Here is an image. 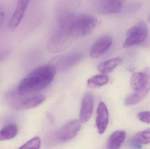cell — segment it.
I'll list each match as a JSON object with an SVG mask.
<instances>
[{"label": "cell", "mask_w": 150, "mask_h": 149, "mask_svg": "<svg viewBox=\"0 0 150 149\" xmlns=\"http://www.w3.org/2000/svg\"><path fill=\"white\" fill-rule=\"evenodd\" d=\"M30 0H18L16 8L11 16L8 27L11 31L15 30L21 22L25 14Z\"/></svg>", "instance_id": "cell-11"}, {"label": "cell", "mask_w": 150, "mask_h": 149, "mask_svg": "<svg viewBox=\"0 0 150 149\" xmlns=\"http://www.w3.org/2000/svg\"><path fill=\"white\" fill-rule=\"evenodd\" d=\"M5 19V14L4 12L0 10V27L2 25Z\"/></svg>", "instance_id": "cell-21"}, {"label": "cell", "mask_w": 150, "mask_h": 149, "mask_svg": "<svg viewBox=\"0 0 150 149\" xmlns=\"http://www.w3.org/2000/svg\"><path fill=\"white\" fill-rule=\"evenodd\" d=\"M149 29L144 21H141L130 28L127 32V37L123 43L124 48H129L144 42L148 36Z\"/></svg>", "instance_id": "cell-5"}, {"label": "cell", "mask_w": 150, "mask_h": 149, "mask_svg": "<svg viewBox=\"0 0 150 149\" xmlns=\"http://www.w3.org/2000/svg\"><path fill=\"white\" fill-rule=\"evenodd\" d=\"M126 0H97V9L103 15L116 14L120 12Z\"/></svg>", "instance_id": "cell-8"}, {"label": "cell", "mask_w": 150, "mask_h": 149, "mask_svg": "<svg viewBox=\"0 0 150 149\" xmlns=\"http://www.w3.org/2000/svg\"><path fill=\"white\" fill-rule=\"evenodd\" d=\"M46 99L45 95L38 94L29 97L22 102L21 108L23 109L34 108L42 104Z\"/></svg>", "instance_id": "cell-15"}, {"label": "cell", "mask_w": 150, "mask_h": 149, "mask_svg": "<svg viewBox=\"0 0 150 149\" xmlns=\"http://www.w3.org/2000/svg\"><path fill=\"white\" fill-rule=\"evenodd\" d=\"M56 71L55 66L51 63L39 66L20 82L18 93L19 95H25L42 91L52 81Z\"/></svg>", "instance_id": "cell-1"}, {"label": "cell", "mask_w": 150, "mask_h": 149, "mask_svg": "<svg viewBox=\"0 0 150 149\" xmlns=\"http://www.w3.org/2000/svg\"><path fill=\"white\" fill-rule=\"evenodd\" d=\"M123 59L120 57H116L100 63L98 66L99 71L105 74L112 71L117 66L121 64Z\"/></svg>", "instance_id": "cell-14"}, {"label": "cell", "mask_w": 150, "mask_h": 149, "mask_svg": "<svg viewBox=\"0 0 150 149\" xmlns=\"http://www.w3.org/2000/svg\"><path fill=\"white\" fill-rule=\"evenodd\" d=\"M138 119L142 122L150 124V112H140L137 114Z\"/></svg>", "instance_id": "cell-20"}, {"label": "cell", "mask_w": 150, "mask_h": 149, "mask_svg": "<svg viewBox=\"0 0 150 149\" xmlns=\"http://www.w3.org/2000/svg\"><path fill=\"white\" fill-rule=\"evenodd\" d=\"M94 99L91 93H86L82 99L79 119L81 123H85L91 119L93 112Z\"/></svg>", "instance_id": "cell-9"}, {"label": "cell", "mask_w": 150, "mask_h": 149, "mask_svg": "<svg viewBox=\"0 0 150 149\" xmlns=\"http://www.w3.org/2000/svg\"><path fill=\"white\" fill-rule=\"evenodd\" d=\"M18 132L17 127L13 124L7 125L0 130V141H8L16 136Z\"/></svg>", "instance_id": "cell-17"}, {"label": "cell", "mask_w": 150, "mask_h": 149, "mask_svg": "<svg viewBox=\"0 0 150 149\" xmlns=\"http://www.w3.org/2000/svg\"><path fill=\"white\" fill-rule=\"evenodd\" d=\"M74 39L65 29L59 26L49 41L48 50L52 53L61 52L67 49Z\"/></svg>", "instance_id": "cell-4"}, {"label": "cell", "mask_w": 150, "mask_h": 149, "mask_svg": "<svg viewBox=\"0 0 150 149\" xmlns=\"http://www.w3.org/2000/svg\"><path fill=\"white\" fill-rule=\"evenodd\" d=\"M41 146V140L38 136H36L31 139L25 143L20 149H38Z\"/></svg>", "instance_id": "cell-19"}, {"label": "cell", "mask_w": 150, "mask_h": 149, "mask_svg": "<svg viewBox=\"0 0 150 149\" xmlns=\"http://www.w3.org/2000/svg\"><path fill=\"white\" fill-rule=\"evenodd\" d=\"M82 59V54L77 52L57 57L51 63L55 66L56 69L58 68L60 71H65L79 63Z\"/></svg>", "instance_id": "cell-6"}, {"label": "cell", "mask_w": 150, "mask_h": 149, "mask_svg": "<svg viewBox=\"0 0 150 149\" xmlns=\"http://www.w3.org/2000/svg\"><path fill=\"white\" fill-rule=\"evenodd\" d=\"M47 119L49 120V121L52 123H53L54 122V117L53 115L51 113H48L47 114Z\"/></svg>", "instance_id": "cell-22"}, {"label": "cell", "mask_w": 150, "mask_h": 149, "mask_svg": "<svg viewBox=\"0 0 150 149\" xmlns=\"http://www.w3.org/2000/svg\"><path fill=\"white\" fill-rule=\"evenodd\" d=\"M138 145L150 143V129L136 134L131 141Z\"/></svg>", "instance_id": "cell-18"}, {"label": "cell", "mask_w": 150, "mask_h": 149, "mask_svg": "<svg viewBox=\"0 0 150 149\" xmlns=\"http://www.w3.org/2000/svg\"><path fill=\"white\" fill-rule=\"evenodd\" d=\"M126 137L125 131L122 130H117L113 133L108 140V148L117 149L120 148Z\"/></svg>", "instance_id": "cell-13"}, {"label": "cell", "mask_w": 150, "mask_h": 149, "mask_svg": "<svg viewBox=\"0 0 150 149\" xmlns=\"http://www.w3.org/2000/svg\"><path fill=\"white\" fill-rule=\"evenodd\" d=\"M112 38L108 35L102 36L94 43L90 51V56L96 58L105 53L112 43Z\"/></svg>", "instance_id": "cell-10"}, {"label": "cell", "mask_w": 150, "mask_h": 149, "mask_svg": "<svg viewBox=\"0 0 150 149\" xmlns=\"http://www.w3.org/2000/svg\"><path fill=\"white\" fill-rule=\"evenodd\" d=\"M98 22L97 17L92 15L74 13L59 22V25L76 38L91 34Z\"/></svg>", "instance_id": "cell-2"}, {"label": "cell", "mask_w": 150, "mask_h": 149, "mask_svg": "<svg viewBox=\"0 0 150 149\" xmlns=\"http://www.w3.org/2000/svg\"><path fill=\"white\" fill-rule=\"evenodd\" d=\"M81 123L80 121L74 120L65 124L58 133L59 141L67 142L74 139L81 129Z\"/></svg>", "instance_id": "cell-7"}, {"label": "cell", "mask_w": 150, "mask_h": 149, "mask_svg": "<svg viewBox=\"0 0 150 149\" xmlns=\"http://www.w3.org/2000/svg\"><path fill=\"white\" fill-rule=\"evenodd\" d=\"M148 22H149L150 23V14L149 15V17H148Z\"/></svg>", "instance_id": "cell-23"}, {"label": "cell", "mask_w": 150, "mask_h": 149, "mask_svg": "<svg viewBox=\"0 0 150 149\" xmlns=\"http://www.w3.org/2000/svg\"><path fill=\"white\" fill-rule=\"evenodd\" d=\"M131 88L135 92L125 100V105L133 106L138 104L148 95L150 91V69L146 68L143 71L133 74L130 80Z\"/></svg>", "instance_id": "cell-3"}, {"label": "cell", "mask_w": 150, "mask_h": 149, "mask_svg": "<svg viewBox=\"0 0 150 149\" xmlns=\"http://www.w3.org/2000/svg\"><path fill=\"white\" fill-rule=\"evenodd\" d=\"M109 80V78L105 74H98L88 80L87 85L91 88H99L106 85Z\"/></svg>", "instance_id": "cell-16"}, {"label": "cell", "mask_w": 150, "mask_h": 149, "mask_svg": "<svg viewBox=\"0 0 150 149\" xmlns=\"http://www.w3.org/2000/svg\"><path fill=\"white\" fill-rule=\"evenodd\" d=\"M109 122V113L107 107L104 102L99 104L97 111L96 123L98 132L103 134L107 128Z\"/></svg>", "instance_id": "cell-12"}]
</instances>
